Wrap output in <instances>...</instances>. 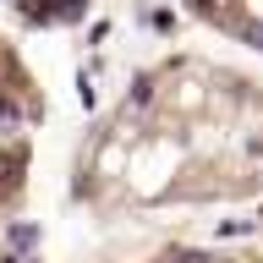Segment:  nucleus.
Returning <instances> with one entry per match:
<instances>
[{
	"label": "nucleus",
	"instance_id": "obj_1",
	"mask_svg": "<svg viewBox=\"0 0 263 263\" xmlns=\"http://www.w3.org/2000/svg\"><path fill=\"white\" fill-rule=\"evenodd\" d=\"M0 263H22V258H0Z\"/></svg>",
	"mask_w": 263,
	"mask_h": 263
}]
</instances>
